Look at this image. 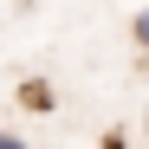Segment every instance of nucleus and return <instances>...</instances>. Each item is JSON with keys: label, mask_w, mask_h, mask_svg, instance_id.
Returning a JSON list of instances; mask_svg holds the SVG:
<instances>
[{"label": "nucleus", "mask_w": 149, "mask_h": 149, "mask_svg": "<svg viewBox=\"0 0 149 149\" xmlns=\"http://www.w3.org/2000/svg\"><path fill=\"white\" fill-rule=\"evenodd\" d=\"M0 149H26V136H13V130H0Z\"/></svg>", "instance_id": "7ed1b4c3"}, {"label": "nucleus", "mask_w": 149, "mask_h": 149, "mask_svg": "<svg viewBox=\"0 0 149 149\" xmlns=\"http://www.w3.org/2000/svg\"><path fill=\"white\" fill-rule=\"evenodd\" d=\"M19 104H26V110H52V84H45V78H26V84H19Z\"/></svg>", "instance_id": "f257e3e1"}, {"label": "nucleus", "mask_w": 149, "mask_h": 149, "mask_svg": "<svg viewBox=\"0 0 149 149\" xmlns=\"http://www.w3.org/2000/svg\"><path fill=\"white\" fill-rule=\"evenodd\" d=\"M130 39H136V52H149V7L130 19Z\"/></svg>", "instance_id": "f03ea898"}]
</instances>
